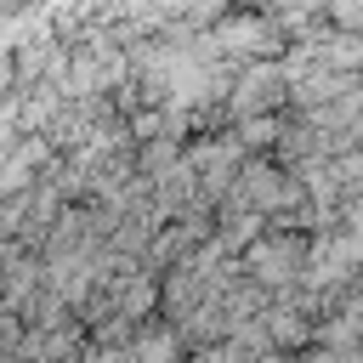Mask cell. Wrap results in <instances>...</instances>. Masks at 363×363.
I'll return each instance as SVG.
<instances>
[{
  "instance_id": "cell-2",
  "label": "cell",
  "mask_w": 363,
  "mask_h": 363,
  "mask_svg": "<svg viewBox=\"0 0 363 363\" xmlns=\"http://www.w3.org/2000/svg\"><path fill=\"white\" fill-rule=\"evenodd\" d=\"M301 238H278V244H255V267H261V278H289V267H301Z\"/></svg>"
},
{
  "instance_id": "cell-3",
  "label": "cell",
  "mask_w": 363,
  "mask_h": 363,
  "mask_svg": "<svg viewBox=\"0 0 363 363\" xmlns=\"http://www.w3.org/2000/svg\"><path fill=\"white\" fill-rule=\"evenodd\" d=\"M250 182H255V204H284V199H289L284 176H278V170H267V164H255V170H250Z\"/></svg>"
},
{
  "instance_id": "cell-1",
  "label": "cell",
  "mask_w": 363,
  "mask_h": 363,
  "mask_svg": "<svg viewBox=\"0 0 363 363\" xmlns=\"http://www.w3.org/2000/svg\"><path fill=\"white\" fill-rule=\"evenodd\" d=\"M306 267H312L318 284H340L352 267H363V233H357V227H329V233H318Z\"/></svg>"
}]
</instances>
